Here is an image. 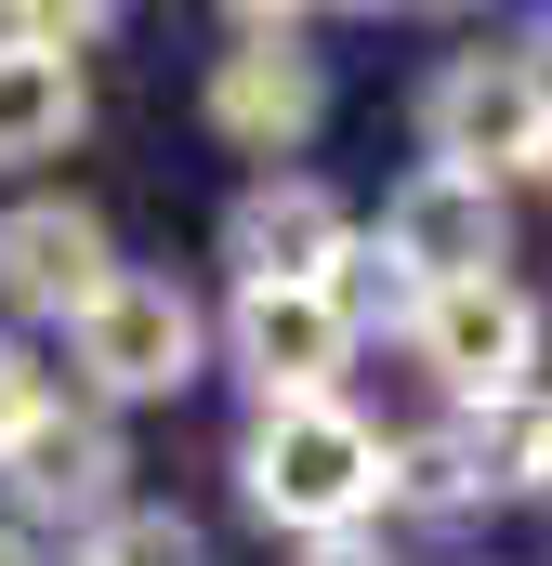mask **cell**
<instances>
[{"label":"cell","mask_w":552,"mask_h":566,"mask_svg":"<svg viewBox=\"0 0 552 566\" xmlns=\"http://www.w3.org/2000/svg\"><path fill=\"white\" fill-rule=\"evenodd\" d=\"M26 409H40V369H26V356H13V343H0V434L26 422Z\"/></svg>","instance_id":"obj_14"},{"label":"cell","mask_w":552,"mask_h":566,"mask_svg":"<svg viewBox=\"0 0 552 566\" xmlns=\"http://www.w3.org/2000/svg\"><path fill=\"white\" fill-rule=\"evenodd\" d=\"M66 133H79V66L0 40V171H13V158H53Z\"/></svg>","instance_id":"obj_12"},{"label":"cell","mask_w":552,"mask_h":566,"mask_svg":"<svg viewBox=\"0 0 552 566\" xmlns=\"http://www.w3.org/2000/svg\"><path fill=\"white\" fill-rule=\"evenodd\" d=\"M106 277H119V251H106V224H93L79 198H26V211H0V290H13L26 316H79Z\"/></svg>","instance_id":"obj_10"},{"label":"cell","mask_w":552,"mask_h":566,"mask_svg":"<svg viewBox=\"0 0 552 566\" xmlns=\"http://www.w3.org/2000/svg\"><path fill=\"white\" fill-rule=\"evenodd\" d=\"M224 264H237V290H342L355 211H342L329 185H251V198L224 211Z\"/></svg>","instance_id":"obj_7"},{"label":"cell","mask_w":552,"mask_h":566,"mask_svg":"<svg viewBox=\"0 0 552 566\" xmlns=\"http://www.w3.org/2000/svg\"><path fill=\"white\" fill-rule=\"evenodd\" d=\"M93 566H211V541H198L184 514H158V501H119V514L93 527Z\"/></svg>","instance_id":"obj_13"},{"label":"cell","mask_w":552,"mask_h":566,"mask_svg":"<svg viewBox=\"0 0 552 566\" xmlns=\"http://www.w3.org/2000/svg\"><path fill=\"white\" fill-rule=\"evenodd\" d=\"M66 329H79L93 396H184V382H198V303L171 277H132V264H119Z\"/></svg>","instance_id":"obj_4"},{"label":"cell","mask_w":552,"mask_h":566,"mask_svg":"<svg viewBox=\"0 0 552 566\" xmlns=\"http://www.w3.org/2000/svg\"><path fill=\"white\" fill-rule=\"evenodd\" d=\"M421 133H434V171H474V185L540 171V145H552V80L527 66V53H447L434 93H421Z\"/></svg>","instance_id":"obj_2"},{"label":"cell","mask_w":552,"mask_h":566,"mask_svg":"<svg viewBox=\"0 0 552 566\" xmlns=\"http://www.w3.org/2000/svg\"><path fill=\"white\" fill-rule=\"evenodd\" d=\"M355 356V316L329 290H237V369L264 382V409H316Z\"/></svg>","instance_id":"obj_9"},{"label":"cell","mask_w":552,"mask_h":566,"mask_svg":"<svg viewBox=\"0 0 552 566\" xmlns=\"http://www.w3.org/2000/svg\"><path fill=\"white\" fill-rule=\"evenodd\" d=\"M316 106H329V80H316L302 27L289 13H237V53L211 66V133L251 145V158H289V145L316 133Z\"/></svg>","instance_id":"obj_6"},{"label":"cell","mask_w":552,"mask_h":566,"mask_svg":"<svg viewBox=\"0 0 552 566\" xmlns=\"http://www.w3.org/2000/svg\"><path fill=\"white\" fill-rule=\"evenodd\" d=\"M0 488H13V514H66V527H106L119 514V434L93 422V409H26V422L0 434Z\"/></svg>","instance_id":"obj_8"},{"label":"cell","mask_w":552,"mask_h":566,"mask_svg":"<svg viewBox=\"0 0 552 566\" xmlns=\"http://www.w3.org/2000/svg\"><path fill=\"white\" fill-rule=\"evenodd\" d=\"M302 566H382V554H369V541L342 527V541H316V554H302Z\"/></svg>","instance_id":"obj_16"},{"label":"cell","mask_w":552,"mask_h":566,"mask_svg":"<svg viewBox=\"0 0 552 566\" xmlns=\"http://www.w3.org/2000/svg\"><path fill=\"white\" fill-rule=\"evenodd\" d=\"M79 566H93V554H79Z\"/></svg>","instance_id":"obj_19"},{"label":"cell","mask_w":552,"mask_h":566,"mask_svg":"<svg viewBox=\"0 0 552 566\" xmlns=\"http://www.w3.org/2000/svg\"><path fill=\"white\" fill-rule=\"evenodd\" d=\"M500 251H513V211L474 171H434L421 158L408 185H395V211H382V264L408 290H474V277H500Z\"/></svg>","instance_id":"obj_3"},{"label":"cell","mask_w":552,"mask_h":566,"mask_svg":"<svg viewBox=\"0 0 552 566\" xmlns=\"http://www.w3.org/2000/svg\"><path fill=\"white\" fill-rule=\"evenodd\" d=\"M0 566H40V554H26V541H13V527H0Z\"/></svg>","instance_id":"obj_17"},{"label":"cell","mask_w":552,"mask_h":566,"mask_svg":"<svg viewBox=\"0 0 552 566\" xmlns=\"http://www.w3.org/2000/svg\"><path fill=\"white\" fill-rule=\"evenodd\" d=\"M487 488H513V448H487L474 422L395 434V448H382V501H395V514H474Z\"/></svg>","instance_id":"obj_11"},{"label":"cell","mask_w":552,"mask_h":566,"mask_svg":"<svg viewBox=\"0 0 552 566\" xmlns=\"http://www.w3.org/2000/svg\"><path fill=\"white\" fill-rule=\"evenodd\" d=\"M408 343H421V369H434L447 396L513 409V396H527V356H540V316H527L513 277H474V290H421V303H408Z\"/></svg>","instance_id":"obj_5"},{"label":"cell","mask_w":552,"mask_h":566,"mask_svg":"<svg viewBox=\"0 0 552 566\" xmlns=\"http://www.w3.org/2000/svg\"><path fill=\"white\" fill-rule=\"evenodd\" d=\"M513 488H552V409H540L527 434H513Z\"/></svg>","instance_id":"obj_15"},{"label":"cell","mask_w":552,"mask_h":566,"mask_svg":"<svg viewBox=\"0 0 552 566\" xmlns=\"http://www.w3.org/2000/svg\"><path fill=\"white\" fill-rule=\"evenodd\" d=\"M237 488H251V514H264V527L342 541V527L382 501V434L355 422L342 396H316V409H264L251 448H237Z\"/></svg>","instance_id":"obj_1"},{"label":"cell","mask_w":552,"mask_h":566,"mask_svg":"<svg viewBox=\"0 0 552 566\" xmlns=\"http://www.w3.org/2000/svg\"><path fill=\"white\" fill-rule=\"evenodd\" d=\"M540 185H552V145H540Z\"/></svg>","instance_id":"obj_18"}]
</instances>
